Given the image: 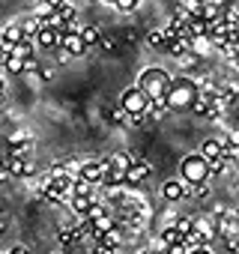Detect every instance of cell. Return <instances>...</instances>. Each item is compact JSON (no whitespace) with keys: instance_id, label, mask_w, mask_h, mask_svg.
Returning a JSON list of instances; mask_svg holds the SVG:
<instances>
[{"instance_id":"cell-33","label":"cell","mask_w":239,"mask_h":254,"mask_svg":"<svg viewBox=\"0 0 239 254\" xmlns=\"http://www.w3.org/2000/svg\"><path fill=\"white\" fill-rule=\"evenodd\" d=\"M99 45H102V51H114V39H111V36H102Z\"/></svg>"},{"instance_id":"cell-5","label":"cell","mask_w":239,"mask_h":254,"mask_svg":"<svg viewBox=\"0 0 239 254\" xmlns=\"http://www.w3.org/2000/svg\"><path fill=\"white\" fill-rule=\"evenodd\" d=\"M102 174H105V162L102 159H84V162H78V180L102 186Z\"/></svg>"},{"instance_id":"cell-41","label":"cell","mask_w":239,"mask_h":254,"mask_svg":"<svg viewBox=\"0 0 239 254\" xmlns=\"http://www.w3.org/2000/svg\"><path fill=\"white\" fill-rule=\"evenodd\" d=\"M230 66H236V69H239V54H236V57L230 60Z\"/></svg>"},{"instance_id":"cell-22","label":"cell","mask_w":239,"mask_h":254,"mask_svg":"<svg viewBox=\"0 0 239 254\" xmlns=\"http://www.w3.org/2000/svg\"><path fill=\"white\" fill-rule=\"evenodd\" d=\"M81 39H84V45H87V48H93V45H99V39H102V36H99V30H96L93 24H87V27L81 30Z\"/></svg>"},{"instance_id":"cell-35","label":"cell","mask_w":239,"mask_h":254,"mask_svg":"<svg viewBox=\"0 0 239 254\" xmlns=\"http://www.w3.org/2000/svg\"><path fill=\"white\" fill-rule=\"evenodd\" d=\"M188 254H212L209 245H197V248H188Z\"/></svg>"},{"instance_id":"cell-44","label":"cell","mask_w":239,"mask_h":254,"mask_svg":"<svg viewBox=\"0 0 239 254\" xmlns=\"http://www.w3.org/2000/svg\"><path fill=\"white\" fill-rule=\"evenodd\" d=\"M0 96H3V78H0Z\"/></svg>"},{"instance_id":"cell-9","label":"cell","mask_w":239,"mask_h":254,"mask_svg":"<svg viewBox=\"0 0 239 254\" xmlns=\"http://www.w3.org/2000/svg\"><path fill=\"white\" fill-rule=\"evenodd\" d=\"M30 153H33V141H30V135L18 132V135H12V138H9V156L30 159Z\"/></svg>"},{"instance_id":"cell-1","label":"cell","mask_w":239,"mask_h":254,"mask_svg":"<svg viewBox=\"0 0 239 254\" xmlns=\"http://www.w3.org/2000/svg\"><path fill=\"white\" fill-rule=\"evenodd\" d=\"M197 96H200V93H197V84H194L191 78L179 75V78L171 81V90H168L165 102H168L171 111H188V108L197 102Z\"/></svg>"},{"instance_id":"cell-10","label":"cell","mask_w":239,"mask_h":254,"mask_svg":"<svg viewBox=\"0 0 239 254\" xmlns=\"http://www.w3.org/2000/svg\"><path fill=\"white\" fill-rule=\"evenodd\" d=\"M60 48H63L69 57H81V54H87V45H84L81 33H63V36H60Z\"/></svg>"},{"instance_id":"cell-47","label":"cell","mask_w":239,"mask_h":254,"mask_svg":"<svg viewBox=\"0 0 239 254\" xmlns=\"http://www.w3.org/2000/svg\"><path fill=\"white\" fill-rule=\"evenodd\" d=\"M0 254H6V251H0Z\"/></svg>"},{"instance_id":"cell-42","label":"cell","mask_w":239,"mask_h":254,"mask_svg":"<svg viewBox=\"0 0 239 254\" xmlns=\"http://www.w3.org/2000/svg\"><path fill=\"white\" fill-rule=\"evenodd\" d=\"M99 3H108V6H114V3H117V0H99Z\"/></svg>"},{"instance_id":"cell-16","label":"cell","mask_w":239,"mask_h":254,"mask_svg":"<svg viewBox=\"0 0 239 254\" xmlns=\"http://www.w3.org/2000/svg\"><path fill=\"white\" fill-rule=\"evenodd\" d=\"M102 186H105V189H120V186H126V174H123V171H114V168H108V165H105Z\"/></svg>"},{"instance_id":"cell-40","label":"cell","mask_w":239,"mask_h":254,"mask_svg":"<svg viewBox=\"0 0 239 254\" xmlns=\"http://www.w3.org/2000/svg\"><path fill=\"white\" fill-rule=\"evenodd\" d=\"M6 57H9V54H6L3 48H0V69H3V63H6Z\"/></svg>"},{"instance_id":"cell-24","label":"cell","mask_w":239,"mask_h":254,"mask_svg":"<svg viewBox=\"0 0 239 254\" xmlns=\"http://www.w3.org/2000/svg\"><path fill=\"white\" fill-rule=\"evenodd\" d=\"M3 69L9 72V75H24V60H18V57H6V63H3Z\"/></svg>"},{"instance_id":"cell-34","label":"cell","mask_w":239,"mask_h":254,"mask_svg":"<svg viewBox=\"0 0 239 254\" xmlns=\"http://www.w3.org/2000/svg\"><path fill=\"white\" fill-rule=\"evenodd\" d=\"M54 60H57V66H63V63L69 60V54H66L63 48H57V51H54Z\"/></svg>"},{"instance_id":"cell-38","label":"cell","mask_w":239,"mask_h":254,"mask_svg":"<svg viewBox=\"0 0 239 254\" xmlns=\"http://www.w3.org/2000/svg\"><path fill=\"white\" fill-rule=\"evenodd\" d=\"M6 254H30V251H27V248H24V245H12V248H9V251H6Z\"/></svg>"},{"instance_id":"cell-36","label":"cell","mask_w":239,"mask_h":254,"mask_svg":"<svg viewBox=\"0 0 239 254\" xmlns=\"http://www.w3.org/2000/svg\"><path fill=\"white\" fill-rule=\"evenodd\" d=\"M39 75H42L45 81H51V78H54V66H45V69H39Z\"/></svg>"},{"instance_id":"cell-39","label":"cell","mask_w":239,"mask_h":254,"mask_svg":"<svg viewBox=\"0 0 239 254\" xmlns=\"http://www.w3.org/2000/svg\"><path fill=\"white\" fill-rule=\"evenodd\" d=\"M42 3H45V6H51V9H57V6H63V3H66V0H42Z\"/></svg>"},{"instance_id":"cell-28","label":"cell","mask_w":239,"mask_h":254,"mask_svg":"<svg viewBox=\"0 0 239 254\" xmlns=\"http://www.w3.org/2000/svg\"><path fill=\"white\" fill-rule=\"evenodd\" d=\"M174 227H177L182 236H188V233H191V227H194V218H188V215H179V218L174 221Z\"/></svg>"},{"instance_id":"cell-26","label":"cell","mask_w":239,"mask_h":254,"mask_svg":"<svg viewBox=\"0 0 239 254\" xmlns=\"http://www.w3.org/2000/svg\"><path fill=\"white\" fill-rule=\"evenodd\" d=\"M108 120H111L114 126H126V120H129V114H126L123 108H120V105H117V108H111V114H108Z\"/></svg>"},{"instance_id":"cell-31","label":"cell","mask_w":239,"mask_h":254,"mask_svg":"<svg viewBox=\"0 0 239 254\" xmlns=\"http://www.w3.org/2000/svg\"><path fill=\"white\" fill-rule=\"evenodd\" d=\"M191 194H194L197 200H206V197H209V186H206V183H200V186H191Z\"/></svg>"},{"instance_id":"cell-13","label":"cell","mask_w":239,"mask_h":254,"mask_svg":"<svg viewBox=\"0 0 239 254\" xmlns=\"http://www.w3.org/2000/svg\"><path fill=\"white\" fill-rule=\"evenodd\" d=\"M188 54H191L194 60H203V57H209V54H212V42H209V36H194V39H191V48H188Z\"/></svg>"},{"instance_id":"cell-14","label":"cell","mask_w":239,"mask_h":254,"mask_svg":"<svg viewBox=\"0 0 239 254\" xmlns=\"http://www.w3.org/2000/svg\"><path fill=\"white\" fill-rule=\"evenodd\" d=\"M206 162H212V159H221L224 156V147H221V141L218 138H206L203 144H200V150H197Z\"/></svg>"},{"instance_id":"cell-4","label":"cell","mask_w":239,"mask_h":254,"mask_svg":"<svg viewBox=\"0 0 239 254\" xmlns=\"http://www.w3.org/2000/svg\"><path fill=\"white\" fill-rule=\"evenodd\" d=\"M120 108H123L126 114H147L150 99L144 96V90H141L138 84H132V87L123 90V96H120Z\"/></svg>"},{"instance_id":"cell-2","label":"cell","mask_w":239,"mask_h":254,"mask_svg":"<svg viewBox=\"0 0 239 254\" xmlns=\"http://www.w3.org/2000/svg\"><path fill=\"white\" fill-rule=\"evenodd\" d=\"M171 81H174V78H171L162 66H150V69H144V72H141L138 87H141V90H144V96L153 102V99H165V96H168Z\"/></svg>"},{"instance_id":"cell-25","label":"cell","mask_w":239,"mask_h":254,"mask_svg":"<svg viewBox=\"0 0 239 254\" xmlns=\"http://www.w3.org/2000/svg\"><path fill=\"white\" fill-rule=\"evenodd\" d=\"M90 206H93V200H90V197H72V212H75V215H81V218H84Z\"/></svg>"},{"instance_id":"cell-23","label":"cell","mask_w":239,"mask_h":254,"mask_svg":"<svg viewBox=\"0 0 239 254\" xmlns=\"http://www.w3.org/2000/svg\"><path fill=\"white\" fill-rule=\"evenodd\" d=\"M191 18H200V12H203V0H182V3H179Z\"/></svg>"},{"instance_id":"cell-19","label":"cell","mask_w":239,"mask_h":254,"mask_svg":"<svg viewBox=\"0 0 239 254\" xmlns=\"http://www.w3.org/2000/svg\"><path fill=\"white\" fill-rule=\"evenodd\" d=\"M168 111H171V108H168V102H165V99H153V102H150V108H147V117H150V120H165V117H168Z\"/></svg>"},{"instance_id":"cell-8","label":"cell","mask_w":239,"mask_h":254,"mask_svg":"<svg viewBox=\"0 0 239 254\" xmlns=\"http://www.w3.org/2000/svg\"><path fill=\"white\" fill-rule=\"evenodd\" d=\"M188 194H191V186H185L182 180H168V183L162 186V197L171 200V203H177V200H182V197H188Z\"/></svg>"},{"instance_id":"cell-18","label":"cell","mask_w":239,"mask_h":254,"mask_svg":"<svg viewBox=\"0 0 239 254\" xmlns=\"http://www.w3.org/2000/svg\"><path fill=\"white\" fill-rule=\"evenodd\" d=\"M179 242H185V236H182L174 224H168V227L162 230V248H171V245H179Z\"/></svg>"},{"instance_id":"cell-46","label":"cell","mask_w":239,"mask_h":254,"mask_svg":"<svg viewBox=\"0 0 239 254\" xmlns=\"http://www.w3.org/2000/svg\"><path fill=\"white\" fill-rule=\"evenodd\" d=\"M0 212H3V203H0Z\"/></svg>"},{"instance_id":"cell-12","label":"cell","mask_w":239,"mask_h":254,"mask_svg":"<svg viewBox=\"0 0 239 254\" xmlns=\"http://www.w3.org/2000/svg\"><path fill=\"white\" fill-rule=\"evenodd\" d=\"M150 171H153V168H150L147 162H138V159H135L132 168L126 171V186H141V183L150 177Z\"/></svg>"},{"instance_id":"cell-30","label":"cell","mask_w":239,"mask_h":254,"mask_svg":"<svg viewBox=\"0 0 239 254\" xmlns=\"http://www.w3.org/2000/svg\"><path fill=\"white\" fill-rule=\"evenodd\" d=\"M39 69H42V63H39L36 57H27V60H24V72H30V75H39Z\"/></svg>"},{"instance_id":"cell-21","label":"cell","mask_w":239,"mask_h":254,"mask_svg":"<svg viewBox=\"0 0 239 254\" xmlns=\"http://www.w3.org/2000/svg\"><path fill=\"white\" fill-rule=\"evenodd\" d=\"M99 245H111V248H120V245H123V236H120V227H114V230L102 233V236H99Z\"/></svg>"},{"instance_id":"cell-15","label":"cell","mask_w":239,"mask_h":254,"mask_svg":"<svg viewBox=\"0 0 239 254\" xmlns=\"http://www.w3.org/2000/svg\"><path fill=\"white\" fill-rule=\"evenodd\" d=\"M102 162H105L108 168H114V171H123V174H126V171L132 168V162H135V159H132L129 153H111V156H108V159H102Z\"/></svg>"},{"instance_id":"cell-20","label":"cell","mask_w":239,"mask_h":254,"mask_svg":"<svg viewBox=\"0 0 239 254\" xmlns=\"http://www.w3.org/2000/svg\"><path fill=\"white\" fill-rule=\"evenodd\" d=\"M9 54H12V57H18V60H27V57H36V45H33L30 39H24V42H18Z\"/></svg>"},{"instance_id":"cell-37","label":"cell","mask_w":239,"mask_h":254,"mask_svg":"<svg viewBox=\"0 0 239 254\" xmlns=\"http://www.w3.org/2000/svg\"><path fill=\"white\" fill-rule=\"evenodd\" d=\"M96 254H120V248H111V245H99Z\"/></svg>"},{"instance_id":"cell-17","label":"cell","mask_w":239,"mask_h":254,"mask_svg":"<svg viewBox=\"0 0 239 254\" xmlns=\"http://www.w3.org/2000/svg\"><path fill=\"white\" fill-rule=\"evenodd\" d=\"M72 197H90V200H93V197H96V186L75 177V183H72Z\"/></svg>"},{"instance_id":"cell-6","label":"cell","mask_w":239,"mask_h":254,"mask_svg":"<svg viewBox=\"0 0 239 254\" xmlns=\"http://www.w3.org/2000/svg\"><path fill=\"white\" fill-rule=\"evenodd\" d=\"M6 171L9 177H33L36 174V162L33 159H18V156H6Z\"/></svg>"},{"instance_id":"cell-45","label":"cell","mask_w":239,"mask_h":254,"mask_svg":"<svg viewBox=\"0 0 239 254\" xmlns=\"http://www.w3.org/2000/svg\"><path fill=\"white\" fill-rule=\"evenodd\" d=\"M87 3H96V0H87Z\"/></svg>"},{"instance_id":"cell-29","label":"cell","mask_w":239,"mask_h":254,"mask_svg":"<svg viewBox=\"0 0 239 254\" xmlns=\"http://www.w3.org/2000/svg\"><path fill=\"white\" fill-rule=\"evenodd\" d=\"M120 12H135L138 6H141V0H117V3H114Z\"/></svg>"},{"instance_id":"cell-32","label":"cell","mask_w":239,"mask_h":254,"mask_svg":"<svg viewBox=\"0 0 239 254\" xmlns=\"http://www.w3.org/2000/svg\"><path fill=\"white\" fill-rule=\"evenodd\" d=\"M168 254H188V245L185 242H179V245H171V248H165Z\"/></svg>"},{"instance_id":"cell-7","label":"cell","mask_w":239,"mask_h":254,"mask_svg":"<svg viewBox=\"0 0 239 254\" xmlns=\"http://www.w3.org/2000/svg\"><path fill=\"white\" fill-rule=\"evenodd\" d=\"M60 36H63V33H57L54 27L45 24V27H39V33L33 36V45H39L42 51H57V48H60Z\"/></svg>"},{"instance_id":"cell-11","label":"cell","mask_w":239,"mask_h":254,"mask_svg":"<svg viewBox=\"0 0 239 254\" xmlns=\"http://www.w3.org/2000/svg\"><path fill=\"white\" fill-rule=\"evenodd\" d=\"M174 39H179L171 27H165V30H153L150 36H147V42H150V48H159V51H168L171 48V42Z\"/></svg>"},{"instance_id":"cell-3","label":"cell","mask_w":239,"mask_h":254,"mask_svg":"<svg viewBox=\"0 0 239 254\" xmlns=\"http://www.w3.org/2000/svg\"><path fill=\"white\" fill-rule=\"evenodd\" d=\"M179 180L185 186H200V183H209V168H206V159L200 153H191V156H182L179 162Z\"/></svg>"},{"instance_id":"cell-27","label":"cell","mask_w":239,"mask_h":254,"mask_svg":"<svg viewBox=\"0 0 239 254\" xmlns=\"http://www.w3.org/2000/svg\"><path fill=\"white\" fill-rule=\"evenodd\" d=\"M206 168H209V177H218V174L227 171V159L224 156L221 159H212V162H206Z\"/></svg>"},{"instance_id":"cell-43","label":"cell","mask_w":239,"mask_h":254,"mask_svg":"<svg viewBox=\"0 0 239 254\" xmlns=\"http://www.w3.org/2000/svg\"><path fill=\"white\" fill-rule=\"evenodd\" d=\"M3 230H6V221H0V236H3Z\"/></svg>"}]
</instances>
